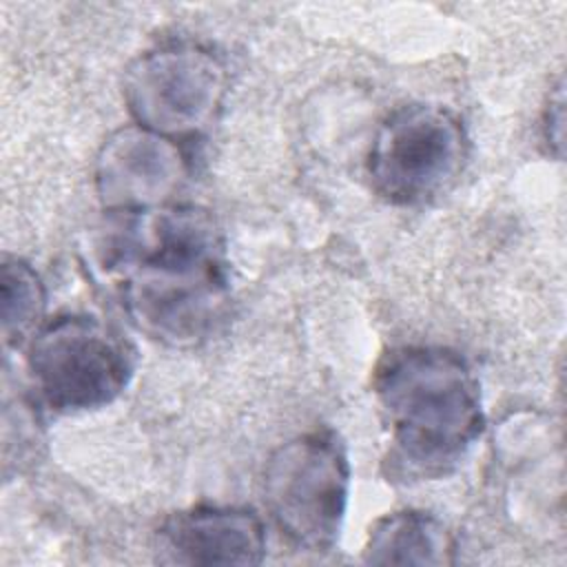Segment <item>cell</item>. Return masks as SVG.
<instances>
[{"label": "cell", "mask_w": 567, "mask_h": 567, "mask_svg": "<svg viewBox=\"0 0 567 567\" xmlns=\"http://www.w3.org/2000/svg\"><path fill=\"white\" fill-rule=\"evenodd\" d=\"M109 264L122 306L137 330L171 348L197 346L226 317L230 270L224 233L195 204L117 215Z\"/></svg>", "instance_id": "1"}, {"label": "cell", "mask_w": 567, "mask_h": 567, "mask_svg": "<svg viewBox=\"0 0 567 567\" xmlns=\"http://www.w3.org/2000/svg\"><path fill=\"white\" fill-rule=\"evenodd\" d=\"M372 390L390 430V463L399 476H445L485 430L478 379L450 348L388 350L374 368Z\"/></svg>", "instance_id": "2"}, {"label": "cell", "mask_w": 567, "mask_h": 567, "mask_svg": "<svg viewBox=\"0 0 567 567\" xmlns=\"http://www.w3.org/2000/svg\"><path fill=\"white\" fill-rule=\"evenodd\" d=\"M348 496V450L330 427L281 443L266 461V509L279 534L297 549L328 551L337 545Z\"/></svg>", "instance_id": "3"}, {"label": "cell", "mask_w": 567, "mask_h": 567, "mask_svg": "<svg viewBox=\"0 0 567 567\" xmlns=\"http://www.w3.org/2000/svg\"><path fill=\"white\" fill-rule=\"evenodd\" d=\"M27 368L42 403L71 414L113 403L135 372V348L91 315H58L27 343Z\"/></svg>", "instance_id": "4"}, {"label": "cell", "mask_w": 567, "mask_h": 567, "mask_svg": "<svg viewBox=\"0 0 567 567\" xmlns=\"http://www.w3.org/2000/svg\"><path fill=\"white\" fill-rule=\"evenodd\" d=\"M470 159V135L447 106L410 102L379 124L368 151V177L394 206H421L447 193Z\"/></svg>", "instance_id": "5"}, {"label": "cell", "mask_w": 567, "mask_h": 567, "mask_svg": "<svg viewBox=\"0 0 567 567\" xmlns=\"http://www.w3.org/2000/svg\"><path fill=\"white\" fill-rule=\"evenodd\" d=\"M228 91L224 62L188 40L142 51L124 71L122 95L133 124L182 142L215 124Z\"/></svg>", "instance_id": "6"}, {"label": "cell", "mask_w": 567, "mask_h": 567, "mask_svg": "<svg viewBox=\"0 0 567 567\" xmlns=\"http://www.w3.org/2000/svg\"><path fill=\"white\" fill-rule=\"evenodd\" d=\"M186 177L188 159L179 144L137 124L109 135L95 159V190L113 215L173 204Z\"/></svg>", "instance_id": "7"}, {"label": "cell", "mask_w": 567, "mask_h": 567, "mask_svg": "<svg viewBox=\"0 0 567 567\" xmlns=\"http://www.w3.org/2000/svg\"><path fill=\"white\" fill-rule=\"evenodd\" d=\"M155 554L168 565H257L266 554V532L250 509L195 505L162 520Z\"/></svg>", "instance_id": "8"}, {"label": "cell", "mask_w": 567, "mask_h": 567, "mask_svg": "<svg viewBox=\"0 0 567 567\" xmlns=\"http://www.w3.org/2000/svg\"><path fill=\"white\" fill-rule=\"evenodd\" d=\"M456 543L430 512L401 509L381 516L368 532L363 563L370 565H450Z\"/></svg>", "instance_id": "9"}, {"label": "cell", "mask_w": 567, "mask_h": 567, "mask_svg": "<svg viewBox=\"0 0 567 567\" xmlns=\"http://www.w3.org/2000/svg\"><path fill=\"white\" fill-rule=\"evenodd\" d=\"M0 315L4 346H24L44 323L47 288L40 275L20 257L4 255L0 266Z\"/></svg>", "instance_id": "10"}, {"label": "cell", "mask_w": 567, "mask_h": 567, "mask_svg": "<svg viewBox=\"0 0 567 567\" xmlns=\"http://www.w3.org/2000/svg\"><path fill=\"white\" fill-rule=\"evenodd\" d=\"M563 133H565V97H563V82H558L549 95V102L543 115V137L556 157L563 155Z\"/></svg>", "instance_id": "11"}]
</instances>
